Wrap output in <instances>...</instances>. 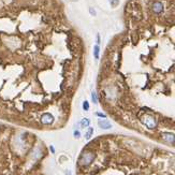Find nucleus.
I'll list each match as a JSON object with an SVG mask.
<instances>
[{"mask_svg": "<svg viewBox=\"0 0 175 175\" xmlns=\"http://www.w3.org/2000/svg\"><path fill=\"white\" fill-rule=\"evenodd\" d=\"M89 124H90V120H89L88 118H83L81 120V127H83V128H86V127H88Z\"/></svg>", "mask_w": 175, "mask_h": 175, "instance_id": "423d86ee", "label": "nucleus"}, {"mask_svg": "<svg viewBox=\"0 0 175 175\" xmlns=\"http://www.w3.org/2000/svg\"><path fill=\"white\" fill-rule=\"evenodd\" d=\"M97 114V116H100V117H103V118H105L106 116L104 115V114H102V113H100V112H98V113H96Z\"/></svg>", "mask_w": 175, "mask_h": 175, "instance_id": "f8f14e48", "label": "nucleus"}, {"mask_svg": "<svg viewBox=\"0 0 175 175\" xmlns=\"http://www.w3.org/2000/svg\"><path fill=\"white\" fill-rule=\"evenodd\" d=\"M92 133H94V129H92V128H88V131H87L86 134H85V137H86V140H89V139L92 137Z\"/></svg>", "mask_w": 175, "mask_h": 175, "instance_id": "0eeeda50", "label": "nucleus"}, {"mask_svg": "<svg viewBox=\"0 0 175 175\" xmlns=\"http://www.w3.org/2000/svg\"><path fill=\"white\" fill-rule=\"evenodd\" d=\"M100 128H102V129H111L112 128V125H111L110 121L108 120H99L98 123Z\"/></svg>", "mask_w": 175, "mask_h": 175, "instance_id": "7ed1b4c3", "label": "nucleus"}, {"mask_svg": "<svg viewBox=\"0 0 175 175\" xmlns=\"http://www.w3.org/2000/svg\"><path fill=\"white\" fill-rule=\"evenodd\" d=\"M99 53H100L99 44H96V45L94 46V56L96 59H99Z\"/></svg>", "mask_w": 175, "mask_h": 175, "instance_id": "39448f33", "label": "nucleus"}, {"mask_svg": "<svg viewBox=\"0 0 175 175\" xmlns=\"http://www.w3.org/2000/svg\"><path fill=\"white\" fill-rule=\"evenodd\" d=\"M89 12H90V14H92V15H94V16H95V15H96V13H95L94 9H92V8L89 9Z\"/></svg>", "mask_w": 175, "mask_h": 175, "instance_id": "ddd939ff", "label": "nucleus"}, {"mask_svg": "<svg viewBox=\"0 0 175 175\" xmlns=\"http://www.w3.org/2000/svg\"><path fill=\"white\" fill-rule=\"evenodd\" d=\"M80 137H81V133H80V131L75 130V131H74V137H75V139H78Z\"/></svg>", "mask_w": 175, "mask_h": 175, "instance_id": "9b49d317", "label": "nucleus"}, {"mask_svg": "<svg viewBox=\"0 0 175 175\" xmlns=\"http://www.w3.org/2000/svg\"><path fill=\"white\" fill-rule=\"evenodd\" d=\"M51 151H52V153H55V149H54L53 146H51Z\"/></svg>", "mask_w": 175, "mask_h": 175, "instance_id": "4468645a", "label": "nucleus"}, {"mask_svg": "<svg viewBox=\"0 0 175 175\" xmlns=\"http://www.w3.org/2000/svg\"><path fill=\"white\" fill-rule=\"evenodd\" d=\"M92 102L94 103H98V97H97V94L96 92H92Z\"/></svg>", "mask_w": 175, "mask_h": 175, "instance_id": "6e6552de", "label": "nucleus"}, {"mask_svg": "<svg viewBox=\"0 0 175 175\" xmlns=\"http://www.w3.org/2000/svg\"><path fill=\"white\" fill-rule=\"evenodd\" d=\"M143 123H144L148 128H154V127H155V121H154V119L151 118V117H149V116H146L145 118H144V120H143Z\"/></svg>", "mask_w": 175, "mask_h": 175, "instance_id": "f03ea898", "label": "nucleus"}, {"mask_svg": "<svg viewBox=\"0 0 175 175\" xmlns=\"http://www.w3.org/2000/svg\"><path fill=\"white\" fill-rule=\"evenodd\" d=\"M41 121H42V124H44V125H51V124H53V121H54V116L52 115L51 113H45L44 115H42V117H41Z\"/></svg>", "mask_w": 175, "mask_h": 175, "instance_id": "f257e3e1", "label": "nucleus"}, {"mask_svg": "<svg viewBox=\"0 0 175 175\" xmlns=\"http://www.w3.org/2000/svg\"><path fill=\"white\" fill-rule=\"evenodd\" d=\"M83 110L84 111H88L89 110V103H88V101H84V102H83Z\"/></svg>", "mask_w": 175, "mask_h": 175, "instance_id": "1a4fd4ad", "label": "nucleus"}, {"mask_svg": "<svg viewBox=\"0 0 175 175\" xmlns=\"http://www.w3.org/2000/svg\"><path fill=\"white\" fill-rule=\"evenodd\" d=\"M110 3L112 7H116L119 2H118V0H110Z\"/></svg>", "mask_w": 175, "mask_h": 175, "instance_id": "9d476101", "label": "nucleus"}, {"mask_svg": "<svg viewBox=\"0 0 175 175\" xmlns=\"http://www.w3.org/2000/svg\"><path fill=\"white\" fill-rule=\"evenodd\" d=\"M153 9H154V11L157 12V13H159V12H161V11H162V9H163V7H162V3H160V2L154 3Z\"/></svg>", "mask_w": 175, "mask_h": 175, "instance_id": "20e7f679", "label": "nucleus"}]
</instances>
